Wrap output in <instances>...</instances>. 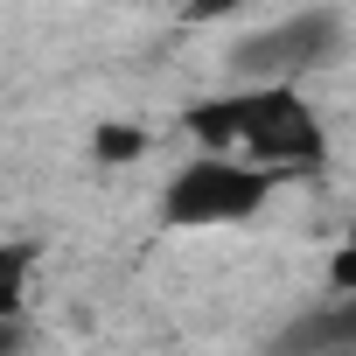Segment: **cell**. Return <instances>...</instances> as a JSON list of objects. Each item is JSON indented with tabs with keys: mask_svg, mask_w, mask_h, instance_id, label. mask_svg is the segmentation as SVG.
Segmentation results:
<instances>
[{
	"mask_svg": "<svg viewBox=\"0 0 356 356\" xmlns=\"http://www.w3.org/2000/svg\"><path fill=\"white\" fill-rule=\"evenodd\" d=\"M238 8H259V0H189L196 22H224V15H238Z\"/></svg>",
	"mask_w": 356,
	"mask_h": 356,
	"instance_id": "8",
	"label": "cell"
},
{
	"mask_svg": "<svg viewBox=\"0 0 356 356\" xmlns=\"http://www.w3.org/2000/svg\"><path fill=\"white\" fill-rule=\"evenodd\" d=\"M335 49H342V15L335 8H307V15H286V22L245 35L231 49V77H245V84H300Z\"/></svg>",
	"mask_w": 356,
	"mask_h": 356,
	"instance_id": "3",
	"label": "cell"
},
{
	"mask_svg": "<svg viewBox=\"0 0 356 356\" xmlns=\"http://www.w3.org/2000/svg\"><path fill=\"white\" fill-rule=\"evenodd\" d=\"M189 140L203 154H224V161H245V168H266V175H300L328 154V126L314 119V105L293 91V84H245V91H224L210 105H196L189 119Z\"/></svg>",
	"mask_w": 356,
	"mask_h": 356,
	"instance_id": "1",
	"label": "cell"
},
{
	"mask_svg": "<svg viewBox=\"0 0 356 356\" xmlns=\"http://www.w3.org/2000/svg\"><path fill=\"white\" fill-rule=\"evenodd\" d=\"M147 147V133H133V126H98V154L105 161H133Z\"/></svg>",
	"mask_w": 356,
	"mask_h": 356,
	"instance_id": "6",
	"label": "cell"
},
{
	"mask_svg": "<svg viewBox=\"0 0 356 356\" xmlns=\"http://www.w3.org/2000/svg\"><path fill=\"white\" fill-rule=\"evenodd\" d=\"M280 175L266 168H245V161H224V154H196L168 175L161 189V224L168 231H217V224H245L273 203Z\"/></svg>",
	"mask_w": 356,
	"mask_h": 356,
	"instance_id": "2",
	"label": "cell"
},
{
	"mask_svg": "<svg viewBox=\"0 0 356 356\" xmlns=\"http://www.w3.org/2000/svg\"><path fill=\"white\" fill-rule=\"evenodd\" d=\"M29 349V321L22 314H0V356H22Z\"/></svg>",
	"mask_w": 356,
	"mask_h": 356,
	"instance_id": "7",
	"label": "cell"
},
{
	"mask_svg": "<svg viewBox=\"0 0 356 356\" xmlns=\"http://www.w3.org/2000/svg\"><path fill=\"white\" fill-rule=\"evenodd\" d=\"M29 280H35V245L0 238V314H22L29 307Z\"/></svg>",
	"mask_w": 356,
	"mask_h": 356,
	"instance_id": "5",
	"label": "cell"
},
{
	"mask_svg": "<svg viewBox=\"0 0 356 356\" xmlns=\"http://www.w3.org/2000/svg\"><path fill=\"white\" fill-rule=\"evenodd\" d=\"M266 356H356V293H335V300L293 314Z\"/></svg>",
	"mask_w": 356,
	"mask_h": 356,
	"instance_id": "4",
	"label": "cell"
}]
</instances>
